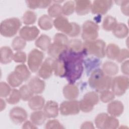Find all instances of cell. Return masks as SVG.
Segmentation results:
<instances>
[{
    "label": "cell",
    "mask_w": 129,
    "mask_h": 129,
    "mask_svg": "<svg viewBox=\"0 0 129 129\" xmlns=\"http://www.w3.org/2000/svg\"><path fill=\"white\" fill-rule=\"evenodd\" d=\"M82 52H76L66 49L58 58L63 62L65 70V78L70 84H74L81 77L84 71V57Z\"/></svg>",
    "instance_id": "cell-1"
},
{
    "label": "cell",
    "mask_w": 129,
    "mask_h": 129,
    "mask_svg": "<svg viewBox=\"0 0 129 129\" xmlns=\"http://www.w3.org/2000/svg\"><path fill=\"white\" fill-rule=\"evenodd\" d=\"M111 82V77L105 75L103 71L100 69L92 71L88 80L89 86L99 93L109 90Z\"/></svg>",
    "instance_id": "cell-2"
},
{
    "label": "cell",
    "mask_w": 129,
    "mask_h": 129,
    "mask_svg": "<svg viewBox=\"0 0 129 129\" xmlns=\"http://www.w3.org/2000/svg\"><path fill=\"white\" fill-rule=\"evenodd\" d=\"M106 43L101 39L85 41L83 43V52L85 56L93 55L97 57L103 58L105 55Z\"/></svg>",
    "instance_id": "cell-3"
},
{
    "label": "cell",
    "mask_w": 129,
    "mask_h": 129,
    "mask_svg": "<svg viewBox=\"0 0 129 129\" xmlns=\"http://www.w3.org/2000/svg\"><path fill=\"white\" fill-rule=\"evenodd\" d=\"M21 26V22L17 18L5 19L1 23V34L6 37H12L17 33Z\"/></svg>",
    "instance_id": "cell-4"
},
{
    "label": "cell",
    "mask_w": 129,
    "mask_h": 129,
    "mask_svg": "<svg viewBox=\"0 0 129 129\" xmlns=\"http://www.w3.org/2000/svg\"><path fill=\"white\" fill-rule=\"evenodd\" d=\"M128 86V78L125 76H118L112 79L110 88L115 95L120 96L125 93Z\"/></svg>",
    "instance_id": "cell-5"
},
{
    "label": "cell",
    "mask_w": 129,
    "mask_h": 129,
    "mask_svg": "<svg viewBox=\"0 0 129 129\" xmlns=\"http://www.w3.org/2000/svg\"><path fill=\"white\" fill-rule=\"evenodd\" d=\"M99 27L97 24L91 20L85 21L82 26V37L84 40H96L98 36Z\"/></svg>",
    "instance_id": "cell-6"
},
{
    "label": "cell",
    "mask_w": 129,
    "mask_h": 129,
    "mask_svg": "<svg viewBox=\"0 0 129 129\" xmlns=\"http://www.w3.org/2000/svg\"><path fill=\"white\" fill-rule=\"evenodd\" d=\"M44 58L43 53L37 49L32 50L28 54L27 63L30 70L36 72L42 63Z\"/></svg>",
    "instance_id": "cell-7"
},
{
    "label": "cell",
    "mask_w": 129,
    "mask_h": 129,
    "mask_svg": "<svg viewBox=\"0 0 129 129\" xmlns=\"http://www.w3.org/2000/svg\"><path fill=\"white\" fill-rule=\"evenodd\" d=\"M59 110L61 114L64 116L77 114L80 110L79 101L75 100L63 101L61 103Z\"/></svg>",
    "instance_id": "cell-8"
},
{
    "label": "cell",
    "mask_w": 129,
    "mask_h": 129,
    "mask_svg": "<svg viewBox=\"0 0 129 129\" xmlns=\"http://www.w3.org/2000/svg\"><path fill=\"white\" fill-rule=\"evenodd\" d=\"M54 60L52 58L48 57L42 62L38 72V75L40 78L43 79H47L51 76L53 72Z\"/></svg>",
    "instance_id": "cell-9"
},
{
    "label": "cell",
    "mask_w": 129,
    "mask_h": 129,
    "mask_svg": "<svg viewBox=\"0 0 129 129\" xmlns=\"http://www.w3.org/2000/svg\"><path fill=\"white\" fill-rule=\"evenodd\" d=\"M113 5L112 1H95L92 5L91 11L94 14L105 15Z\"/></svg>",
    "instance_id": "cell-10"
},
{
    "label": "cell",
    "mask_w": 129,
    "mask_h": 129,
    "mask_svg": "<svg viewBox=\"0 0 129 129\" xmlns=\"http://www.w3.org/2000/svg\"><path fill=\"white\" fill-rule=\"evenodd\" d=\"M53 25L58 31L69 35L72 30L73 22H70L66 17L60 16L54 20Z\"/></svg>",
    "instance_id": "cell-11"
},
{
    "label": "cell",
    "mask_w": 129,
    "mask_h": 129,
    "mask_svg": "<svg viewBox=\"0 0 129 129\" xmlns=\"http://www.w3.org/2000/svg\"><path fill=\"white\" fill-rule=\"evenodd\" d=\"M9 116L13 122L16 124H19L26 121L28 115L26 111L24 108L20 107H15L11 109Z\"/></svg>",
    "instance_id": "cell-12"
},
{
    "label": "cell",
    "mask_w": 129,
    "mask_h": 129,
    "mask_svg": "<svg viewBox=\"0 0 129 129\" xmlns=\"http://www.w3.org/2000/svg\"><path fill=\"white\" fill-rule=\"evenodd\" d=\"M39 34V30L36 26H24L19 31V35L25 41L35 40Z\"/></svg>",
    "instance_id": "cell-13"
},
{
    "label": "cell",
    "mask_w": 129,
    "mask_h": 129,
    "mask_svg": "<svg viewBox=\"0 0 129 129\" xmlns=\"http://www.w3.org/2000/svg\"><path fill=\"white\" fill-rule=\"evenodd\" d=\"M43 111L47 118H51L56 117L59 111L57 103L52 100L47 101L43 107Z\"/></svg>",
    "instance_id": "cell-14"
},
{
    "label": "cell",
    "mask_w": 129,
    "mask_h": 129,
    "mask_svg": "<svg viewBox=\"0 0 129 129\" xmlns=\"http://www.w3.org/2000/svg\"><path fill=\"white\" fill-rule=\"evenodd\" d=\"M75 11L80 16L88 14L91 11L92 3L90 1L79 0L75 1Z\"/></svg>",
    "instance_id": "cell-15"
},
{
    "label": "cell",
    "mask_w": 129,
    "mask_h": 129,
    "mask_svg": "<svg viewBox=\"0 0 129 129\" xmlns=\"http://www.w3.org/2000/svg\"><path fill=\"white\" fill-rule=\"evenodd\" d=\"M28 86L33 94L42 93L45 87V83L40 78L35 77L32 78L29 82Z\"/></svg>",
    "instance_id": "cell-16"
},
{
    "label": "cell",
    "mask_w": 129,
    "mask_h": 129,
    "mask_svg": "<svg viewBox=\"0 0 129 129\" xmlns=\"http://www.w3.org/2000/svg\"><path fill=\"white\" fill-rule=\"evenodd\" d=\"M124 110V106L122 103L118 100L111 101L107 105V112L111 116H119Z\"/></svg>",
    "instance_id": "cell-17"
},
{
    "label": "cell",
    "mask_w": 129,
    "mask_h": 129,
    "mask_svg": "<svg viewBox=\"0 0 129 129\" xmlns=\"http://www.w3.org/2000/svg\"><path fill=\"white\" fill-rule=\"evenodd\" d=\"M62 93L63 96L68 100H75L79 94L78 87L74 84H70L66 85L63 88Z\"/></svg>",
    "instance_id": "cell-18"
},
{
    "label": "cell",
    "mask_w": 129,
    "mask_h": 129,
    "mask_svg": "<svg viewBox=\"0 0 129 129\" xmlns=\"http://www.w3.org/2000/svg\"><path fill=\"white\" fill-rule=\"evenodd\" d=\"M67 48L68 47L67 46L53 42L49 46L47 50V52L48 55L52 58L56 59L59 58L60 54L67 49Z\"/></svg>",
    "instance_id": "cell-19"
},
{
    "label": "cell",
    "mask_w": 129,
    "mask_h": 129,
    "mask_svg": "<svg viewBox=\"0 0 129 129\" xmlns=\"http://www.w3.org/2000/svg\"><path fill=\"white\" fill-rule=\"evenodd\" d=\"M45 105V100L41 96H33L28 100V106L29 108L34 111L40 110L43 108Z\"/></svg>",
    "instance_id": "cell-20"
},
{
    "label": "cell",
    "mask_w": 129,
    "mask_h": 129,
    "mask_svg": "<svg viewBox=\"0 0 129 129\" xmlns=\"http://www.w3.org/2000/svg\"><path fill=\"white\" fill-rule=\"evenodd\" d=\"M1 62L3 64H8L13 60L14 53L11 48L8 46H3L1 48Z\"/></svg>",
    "instance_id": "cell-21"
},
{
    "label": "cell",
    "mask_w": 129,
    "mask_h": 129,
    "mask_svg": "<svg viewBox=\"0 0 129 129\" xmlns=\"http://www.w3.org/2000/svg\"><path fill=\"white\" fill-rule=\"evenodd\" d=\"M105 75L112 77L116 75L118 72V67L114 62L106 61L102 66V70Z\"/></svg>",
    "instance_id": "cell-22"
},
{
    "label": "cell",
    "mask_w": 129,
    "mask_h": 129,
    "mask_svg": "<svg viewBox=\"0 0 129 129\" xmlns=\"http://www.w3.org/2000/svg\"><path fill=\"white\" fill-rule=\"evenodd\" d=\"M51 44V38L45 34L41 35L35 42V46L43 51L47 50Z\"/></svg>",
    "instance_id": "cell-23"
},
{
    "label": "cell",
    "mask_w": 129,
    "mask_h": 129,
    "mask_svg": "<svg viewBox=\"0 0 129 129\" xmlns=\"http://www.w3.org/2000/svg\"><path fill=\"white\" fill-rule=\"evenodd\" d=\"M39 27L43 30H49L51 29L53 25V21L50 16L47 15L41 16L38 21Z\"/></svg>",
    "instance_id": "cell-24"
},
{
    "label": "cell",
    "mask_w": 129,
    "mask_h": 129,
    "mask_svg": "<svg viewBox=\"0 0 129 129\" xmlns=\"http://www.w3.org/2000/svg\"><path fill=\"white\" fill-rule=\"evenodd\" d=\"M113 35L118 38H124L128 33V29L127 26L122 23H117L115 28L112 31Z\"/></svg>",
    "instance_id": "cell-25"
},
{
    "label": "cell",
    "mask_w": 129,
    "mask_h": 129,
    "mask_svg": "<svg viewBox=\"0 0 129 129\" xmlns=\"http://www.w3.org/2000/svg\"><path fill=\"white\" fill-rule=\"evenodd\" d=\"M14 71L20 77L23 82L27 81L31 76V73L27 67L24 64L17 66L15 67Z\"/></svg>",
    "instance_id": "cell-26"
},
{
    "label": "cell",
    "mask_w": 129,
    "mask_h": 129,
    "mask_svg": "<svg viewBox=\"0 0 129 129\" xmlns=\"http://www.w3.org/2000/svg\"><path fill=\"white\" fill-rule=\"evenodd\" d=\"M47 117L43 111L37 110L32 113L30 115L31 121L36 125H40L45 121Z\"/></svg>",
    "instance_id": "cell-27"
},
{
    "label": "cell",
    "mask_w": 129,
    "mask_h": 129,
    "mask_svg": "<svg viewBox=\"0 0 129 129\" xmlns=\"http://www.w3.org/2000/svg\"><path fill=\"white\" fill-rule=\"evenodd\" d=\"M117 23V20L114 17L108 15L105 17L103 21L102 28L106 31H112L116 27Z\"/></svg>",
    "instance_id": "cell-28"
},
{
    "label": "cell",
    "mask_w": 129,
    "mask_h": 129,
    "mask_svg": "<svg viewBox=\"0 0 129 129\" xmlns=\"http://www.w3.org/2000/svg\"><path fill=\"white\" fill-rule=\"evenodd\" d=\"M53 72L55 76L59 77H65L66 70L63 61L60 58L54 60L53 64Z\"/></svg>",
    "instance_id": "cell-29"
},
{
    "label": "cell",
    "mask_w": 129,
    "mask_h": 129,
    "mask_svg": "<svg viewBox=\"0 0 129 129\" xmlns=\"http://www.w3.org/2000/svg\"><path fill=\"white\" fill-rule=\"evenodd\" d=\"M27 6L31 9H44L49 6L51 3L50 1H26Z\"/></svg>",
    "instance_id": "cell-30"
},
{
    "label": "cell",
    "mask_w": 129,
    "mask_h": 129,
    "mask_svg": "<svg viewBox=\"0 0 129 129\" xmlns=\"http://www.w3.org/2000/svg\"><path fill=\"white\" fill-rule=\"evenodd\" d=\"M120 49L119 47L114 43H110L105 49V55L110 59H115L117 57Z\"/></svg>",
    "instance_id": "cell-31"
},
{
    "label": "cell",
    "mask_w": 129,
    "mask_h": 129,
    "mask_svg": "<svg viewBox=\"0 0 129 129\" xmlns=\"http://www.w3.org/2000/svg\"><path fill=\"white\" fill-rule=\"evenodd\" d=\"M83 100L88 104L94 106L98 103L99 97L97 93L91 91L84 95Z\"/></svg>",
    "instance_id": "cell-32"
},
{
    "label": "cell",
    "mask_w": 129,
    "mask_h": 129,
    "mask_svg": "<svg viewBox=\"0 0 129 129\" xmlns=\"http://www.w3.org/2000/svg\"><path fill=\"white\" fill-rule=\"evenodd\" d=\"M47 12L48 16L51 18H56L61 16L62 14V6L57 3L53 4L49 7Z\"/></svg>",
    "instance_id": "cell-33"
},
{
    "label": "cell",
    "mask_w": 129,
    "mask_h": 129,
    "mask_svg": "<svg viewBox=\"0 0 129 129\" xmlns=\"http://www.w3.org/2000/svg\"><path fill=\"white\" fill-rule=\"evenodd\" d=\"M7 81L9 84L13 87H19L23 82V80L15 71L11 72L8 75Z\"/></svg>",
    "instance_id": "cell-34"
},
{
    "label": "cell",
    "mask_w": 129,
    "mask_h": 129,
    "mask_svg": "<svg viewBox=\"0 0 129 129\" xmlns=\"http://www.w3.org/2000/svg\"><path fill=\"white\" fill-rule=\"evenodd\" d=\"M119 126L118 120L114 116H108L106 118L103 129H115Z\"/></svg>",
    "instance_id": "cell-35"
},
{
    "label": "cell",
    "mask_w": 129,
    "mask_h": 129,
    "mask_svg": "<svg viewBox=\"0 0 129 129\" xmlns=\"http://www.w3.org/2000/svg\"><path fill=\"white\" fill-rule=\"evenodd\" d=\"M69 50L74 52H80L83 51V43L80 39H73L69 42L68 48Z\"/></svg>",
    "instance_id": "cell-36"
},
{
    "label": "cell",
    "mask_w": 129,
    "mask_h": 129,
    "mask_svg": "<svg viewBox=\"0 0 129 129\" xmlns=\"http://www.w3.org/2000/svg\"><path fill=\"white\" fill-rule=\"evenodd\" d=\"M37 19V15L35 12L31 11H26L22 17L24 24L27 25L33 24L35 23Z\"/></svg>",
    "instance_id": "cell-37"
},
{
    "label": "cell",
    "mask_w": 129,
    "mask_h": 129,
    "mask_svg": "<svg viewBox=\"0 0 129 129\" xmlns=\"http://www.w3.org/2000/svg\"><path fill=\"white\" fill-rule=\"evenodd\" d=\"M21 99L23 101H28L33 96V93L30 89L28 85H23L19 90Z\"/></svg>",
    "instance_id": "cell-38"
},
{
    "label": "cell",
    "mask_w": 129,
    "mask_h": 129,
    "mask_svg": "<svg viewBox=\"0 0 129 129\" xmlns=\"http://www.w3.org/2000/svg\"><path fill=\"white\" fill-rule=\"evenodd\" d=\"M20 99L21 98L19 91L15 89H12L10 95L6 98L7 102L10 104H17Z\"/></svg>",
    "instance_id": "cell-39"
},
{
    "label": "cell",
    "mask_w": 129,
    "mask_h": 129,
    "mask_svg": "<svg viewBox=\"0 0 129 129\" xmlns=\"http://www.w3.org/2000/svg\"><path fill=\"white\" fill-rule=\"evenodd\" d=\"M26 45V41L20 36L16 37L13 40L12 46L16 51H21L23 49Z\"/></svg>",
    "instance_id": "cell-40"
},
{
    "label": "cell",
    "mask_w": 129,
    "mask_h": 129,
    "mask_svg": "<svg viewBox=\"0 0 129 129\" xmlns=\"http://www.w3.org/2000/svg\"><path fill=\"white\" fill-rule=\"evenodd\" d=\"M62 14L66 16H69L73 14L75 11V1H68L62 6Z\"/></svg>",
    "instance_id": "cell-41"
},
{
    "label": "cell",
    "mask_w": 129,
    "mask_h": 129,
    "mask_svg": "<svg viewBox=\"0 0 129 129\" xmlns=\"http://www.w3.org/2000/svg\"><path fill=\"white\" fill-rule=\"evenodd\" d=\"M115 95L112 91L107 90L100 93L99 99L103 103H108L112 101Z\"/></svg>",
    "instance_id": "cell-42"
},
{
    "label": "cell",
    "mask_w": 129,
    "mask_h": 129,
    "mask_svg": "<svg viewBox=\"0 0 129 129\" xmlns=\"http://www.w3.org/2000/svg\"><path fill=\"white\" fill-rule=\"evenodd\" d=\"M53 42L68 47L69 39L68 37L62 33H56L53 38Z\"/></svg>",
    "instance_id": "cell-43"
},
{
    "label": "cell",
    "mask_w": 129,
    "mask_h": 129,
    "mask_svg": "<svg viewBox=\"0 0 129 129\" xmlns=\"http://www.w3.org/2000/svg\"><path fill=\"white\" fill-rule=\"evenodd\" d=\"M100 62L99 60L95 58H90L87 59L85 62L84 61V63L86 65V69L88 72L95 69V68H97Z\"/></svg>",
    "instance_id": "cell-44"
},
{
    "label": "cell",
    "mask_w": 129,
    "mask_h": 129,
    "mask_svg": "<svg viewBox=\"0 0 129 129\" xmlns=\"http://www.w3.org/2000/svg\"><path fill=\"white\" fill-rule=\"evenodd\" d=\"M12 90L6 83L2 82L0 83V96L1 98H7L11 93Z\"/></svg>",
    "instance_id": "cell-45"
},
{
    "label": "cell",
    "mask_w": 129,
    "mask_h": 129,
    "mask_svg": "<svg viewBox=\"0 0 129 129\" xmlns=\"http://www.w3.org/2000/svg\"><path fill=\"white\" fill-rule=\"evenodd\" d=\"M107 116V114L105 113H101L98 114L96 116L95 118V123L96 126L97 128L103 129L105 120Z\"/></svg>",
    "instance_id": "cell-46"
},
{
    "label": "cell",
    "mask_w": 129,
    "mask_h": 129,
    "mask_svg": "<svg viewBox=\"0 0 129 129\" xmlns=\"http://www.w3.org/2000/svg\"><path fill=\"white\" fill-rule=\"evenodd\" d=\"M27 59L26 53L21 51H19L14 54L13 60L15 62L18 63H24Z\"/></svg>",
    "instance_id": "cell-47"
},
{
    "label": "cell",
    "mask_w": 129,
    "mask_h": 129,
    "mask_svg": "<svg viewBox=\"0 0 129 129\" xmlns=\"http://www.w3.org/2000/svg\"><path fill=\"white\" fill-rule=\"evenodd\" d=\"M45 128H63L64 126L56 119H51L48 120L45 124Z\"/></svg>",
    "instance_id": "cell-48"
},
{
    "label": "cell",
    "mask_w": 129,
    "mask_h": 129,
    "mask_svg": "<svg viewBox=\"0 0 129 129\" xmlns=\"http://www.w3.org/2000/svg\"><path fill=\"white\" fill-rule=\"evenodd\" d=\"M128 56L129 53L128 50L126 49H122L120 50V52L115 59L117 62H121L125 61V60L128 57Z\"/></svg>",
    "instance_id": "cell-49"
},
{
    "label": "cell",
    "mask_w": 129,
    "mask_h": 129,
    "mask_svg": "<svg viewBox=\"0 0 129 129\" xmlns=\"http://www.w3.org/2000/svg\"><path fill=\"white\" fill-rule=\"evenodd\" d=\"M80 32H81L80 26L78 24L75 22H73L72 30L69 36L72 37H76L80 34Z\"/></svg>",
    "instance_id": "cell-50"
},
{
    "label": "cell",
    "mask_w": 129,
    "mask_h": 129,
    "mask_svg": "<svg viewBox=\"0 0 129 129\" xmlns=\"http://www.w3.org/2000/svg\"><path fill=\"white\" fill-rule=\"evenodd\" d=\"M120 7L121 11L122 13L126 15V16H128V1H120Z\"/></svg>",
    "instance_id": "cell-51"
},
{
    "label": "cell",
    "mask_w": 129,
    "mask_h": 129,
    "mask_svg": "<svg viewBox=\"0 0 129 129\" xmlns=\"http://www.w3.org/2000/svg\"><path fill=\"white\" fill-rule=\"evenodd\" d=\"M121 72L125 75L127 76L128 75V60H126L124 61L121 66Z\"/></svg>",
    "instance_id": "cell-52"
},
{
    "label": "cell",
    "mask_w": 129,
    "mask_h": 129,
    "mask_svg": "<svg viewBox=\"0 0 129 129\" xmlns=\"http://www.w3.org/2000/svg\"><path fill=\"white\" fill-rule=\"evenodd\" d=\"M23 128H31V129H34L37 128V126L34 124L32 121H25L22 126Z\"/></svg>",
    "instance_id": "cell-53"
},
{
    "label": "cell",
    "mask_w": 129,
    "mask_h": 129,
    "mask_svg": "<svg viewBox=\"0 0 129 129\" xmlns=\"http://www.w3.org/2000/svg\"><path fill=\"white\" fill-rule=\"evenodd\" d=\"M81 128H94V126L93 123L90 121L84 122L81 127Z\"/></svg>",
    "instance_id": "cell-54"
},
{
    "label": "cell",
    "mask_w": 129,
    "mask_h": 129,
    "mask_svg": "<svg viewBox=\"0 0 129 129\" xmlns=\"http://www.w3.org/2000/svg\"><path fill=\"white\" fill-rule=\"evenodd\" d=\"M6 104L5 101L3 99L1 98L0 99V110H1V111L4 110L6 108Z\"/></svg>",
    "instance_id": "cell-55"
}]
</instances>
